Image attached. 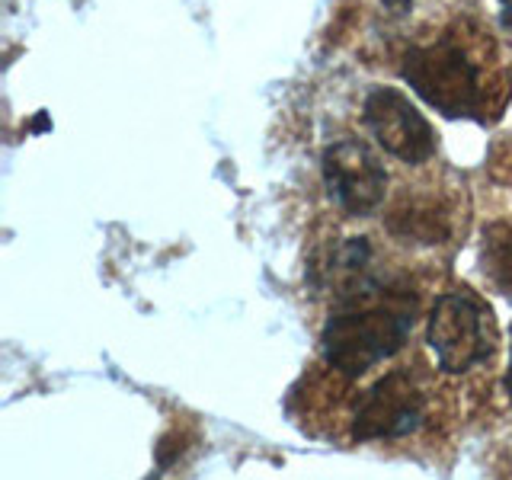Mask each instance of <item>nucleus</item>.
Instances as JSON below:
<instances>
[{"mask_svg": "<svg viewBox=\"0 0 512 480\" xmlns=\"http://www.w3.org/2000/svg\"><path fill=\"white\" fill-rule=\"evenodd\" d=\"M420 314V295L404 276L375 269L359 285L333 298L320 330V356L343 378H362L407 346Z\"/></svg>", "mask_w": 512, "mask_h": 480, "instance_id": "1", "label": "nucleus"}, {"mask_svg": "<svg viewBox=\"0 0 512 480\" xmlns=\"http://www.w3.org/2000/svg\"><path fill=\"white\" fill-rule=\"evenodd\" d=\"M490 39L464 26H448L432 42L410 45L400 74L410 90L445 119L487 122L503 109L506 87L487 58Z\"/></svg>", "mask_w": 512, "mask_h": 480, "instance_id": "2", "label": "nucleus"}, {"mask_svg": "<svg viewBox=\"0 0 512 480\" xmlns=\"http://www.w3.org/2000/svg\"><path fill=\"white\" fill-rule=\"evenodd\" d=\"M487 324V301L474 295L471 288H455V292H442L436 298L429 311L426 343L436 352V362L445 375H461L493 356Z\"/></svg>", "mask_w": 512, "mask_h": 480, "instance_id": "3", "label": "nucleus"}, {"mask_svg": "<svg viewBox=\"0 0 512 480\" xmlns=\"http://www.w3.org/2000/svg\"><path fill=\"white\" fill-rule=\"evenodd\" d=\"M426 423V394L404 368H394L362 391L349 436L356 442H394Z\"/></svg>", "mask_w": 512, "mask_h": 480, "instance_id": "4", "label": "nucleus"}, {"mask_svg": "<svg viewBox=\"0 0 512 480\" xmlns=\"http://www.w3.org/2000/svg\"><path fill=\"white\" fill-rule=\"evenodd\" d=\"M320 170H324L327 196L340 212L368 218L381 208L384 192H388V170L365 141L340 138L327 144L324 157H320Z\"/></svg>", "mask_w": 512, "mask_h": 480, "instance_id": "5", "label": "nucleus"}, {"mask_svg": "<svg viewBox=\"0 0 512 480\" xmlns=\"http://www.w3.org/2000/svg\"><path fill=\"white\" fill-rule=\"evenodd\" d=\"M362 122L391 157L423 164L436 154V132L426 116L394 87H375L362 103Z\"/></svg>", "mask_w": 512, "mask_h": 480, "instance_id": "6", "label": "nucleus"}, {"mask_svg": "<svg viewBox=\"0 0 512 480\" xmlns=\"http://www.w3.org/2000/svg\"><path fill=\"white\" fill-rule=\"evenodd\" d=\"M388 231L404 240H420V244H442L448 237V218L436 208L410 205L388 218Z\"/></svg>", "mask_w": 512, "mask_h": 480, "instance_id": "7", "label": "nucleus"}, {"mask_svg": "<svg viewBox=\"0 0 512 480\" xmlns=\"http://www.w3.org/2000/svg\"><path fill=\"white\" fill-rule=\"evenodd\" d=\"M484 272L496 288L512 295V224L500 221L484 231Z\"/></svg>", "mask_w": 512, "mask_h": 480, "instance_id": "8", "label": "nucleus"}, {"mask_svg": "<svg viewBox=\"0 0 512 480\" xmlns=\"http://www.w3.org/2000/svg\"><path fill=\"white\" fill-rule=\"evenodd\" d=\"M381 4L388 7L391 13H407V10H410V4H413V0H381Z\"/></svg>", "mask_w": 512, "mask_h": 480, "instance_id": "9", "label": "nucleus"}, {"mask_svg": "<svg viewBox=\"0 0 512 480\" xmlns=\"http://www.w3.org/2000/svg\"><path fill=\"white\" fill-rule=\"evenodd\" d=\"M503 388L512 400V330H509V368H506V378H503Z\"/></svg>", "mask_w": 512, "mask_h": 480, "instance_id": "10", "label": "nucleus"}, {"mask_svg": "<svg viewBox=\"0 0 512 480\" xmlns=\"http://www.w3.org/2000/svg\"><path fill=\"white\" fill-rule=\"evenodd\" d=\"M500 20L506 29H512V0H500Z\"/></svg>", "mask_w": 512, "mask_h": 480, "instance_id": "11", "label": "nucleus"}]
</instances>
